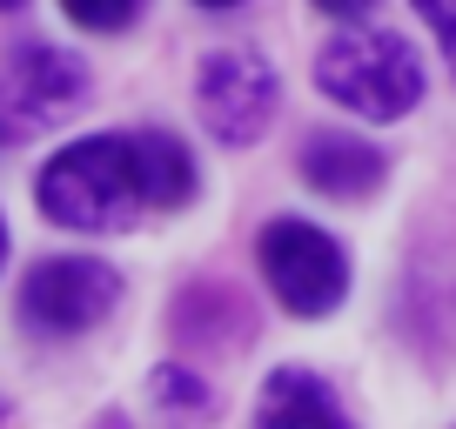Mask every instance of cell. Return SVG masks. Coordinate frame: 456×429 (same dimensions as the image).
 Returning a JSON list of instances; mask_svg holds the SVG:
<instances>
[{
  "label": "cell",
  "instance_id": "cell-6",
  "mask_svg": "<svg viewBox=\"0 0 456 429\" xmlns=\"http://www.w3.org/2000/svg\"><path fill=\"white\" fill-rule=\"evenodd\" d=\"M275 101H282L275 68H269L262 54H242V47L208 54V61H201V74H195L201 128H208L215 142H228V148L262 142V134H269V121H275Z\"/></svg>",
  "mask_w": 456,
  "mask_h": 429
},
{
  "label": "cell",
  "instance_id": "cell-14",
  "mask_svg": "<svg viewBox=\"0 0 456 429\" xmlns=\"http://www.w3.org/2000/svg\"><path fill=\"white\" fill-rule=\"evenodd\" d=\"M195 7H242V0H195Z\"/></svg>",
  "mask_w": 456,
  "mask_h": 429
},
{
  "label": "cell",
  "instance_id": "cell-3",
  "mask_svg": "<svg viewBox=\"0 0 456 429\" xmlns=\"http://www.w3.org/2000/svg\"><path fill=\"white\" fill-rule=\"evenodd\" d=\"M81 101H87V68L68 47H47V41L14 47L0 61V148L34 142L61 115H74Z\"/></svg>",
  "mask_w": 456,
  "mask_h": 429
},
{
  "label": "cell",
  "instance_id": "cell-7",
  "mask_svg": "<svg viewBox=\"0 0 456 429\" xmlns=\"http://www.w3.org/2000/svg\"><path fill=\"white\" fill-rule=\"evenodd\" d=\"M302 182L315 188V195L329 201H356L370 195L376 182H383V155H376L370 142H356V134H309L302 142Z\"/></svg>",
  "mask_w": 456,
  "mask_h": 429
},
{
  "label": "cell",
  "instance_id": "cell-9",
  "mask_svg": "<svg viewBox=\"0 0 456 429\" xmlns=\"http://www.w3.org/2000/svg\"><path fill=\"white\" fill-rule=\"evenodd\" d=\"M134 148H142L148 208H188V201H195V161H188V148L175 142L168 128H142Z\"/></svg>",
  "mask_w": 456,
  "mask_h": 429
},
{
  "label": "cell",
  "instance_id": "cell-8",
  "mask_svg": "<svg viewBox=\"0 0 456 429\" xmlns=\"http://www.w3.org/2000/svg\"><path fill=\"white\" fill-rule=\"evenodd\" d=\"M256 423H262V429H349V416H342V402L329 396L322 376H309V369H275L269 383H262Z\"/></svg>",
  "mask_w": 456,
  "mask_h": 429
},
{
  "label": "cell",
  "instance_id": "cell-16",
  "mask_svg": "<svg viewBox=\"0 0 456 429\" xmlns=\"http://www.w3.org/2000/svg\"><path fill=\"white\" fill-rule=\"evenodd\" d=\"M14 7H20V0H0V14H14Z\"/></svg>",
  "mask_w": 456,
  "mask_h": 429
},
{
  "label": "cell",
  "instance_id": "cell-12",
  "mask_svg": "<svg viewBox=\"0 0 456 429\" xmlns=\"http://www.w3.org/2000/svg\"><path fill=\"white\" fill-rule=\"evenodd\" d=\"M416 14L436 28V41H443V54H450V68H456V0H410Z\"/></svg>",
  "mask_w": 456,
  "mask_h": 429
},
{
  "label": "cell",
  "instance_id": "cell-13",
  "mask_svg": "<svg viewBox=\"0 0 456 429\" xmlns=\"http://www.w3.org/2000/svg\"><path fill=\"white\" fill-rule=\"evenodd\" d=\"M322 14H336V20H356V14H370V0H315Z\"/></svg>",
  "mask_w": 456,
  "mask_h": 429
},
{
  "label": "cell",
  "instance_id": "cell-17",
  "mask_svg": "<svg viewBox=\"0 0 456 429\" xmlns=\"http://www.w3.org/2000/svg\"><path fill=\"white\" fill-rule=\"evenodd\" d=\"M0 429H7V396H0Z\"/></svg>",
  "mask_w": 456,
  "mask_h": 429
},
{
  "label": "cell",
  "instance_id": "cell-10",
  "mask_svg": "<svg viewBox=\"0 0 456 429\" xmlns=\"http://www.w3.org/2000/svg\"><path fill=\"white\" fill-rule=\"evenodd\" d=\"M155 402L175 416V423H195V416H215V389L201 383V376H188V369H155Z\"/></svg>",
  "mask_w": 456,
  "mask_h": 429
},
{
  "label": "cell",
  "instance_id": "cell-4",
  "mask_svg": "<svg viewBox=\"0 0 456 429\" xmlns=\"http://www.w3.org/2000/svg\"><path fill=\"white\" fill-rule=\"evenodd\" d=\"M262 275H269L275 302H282L289 315H329L342 295H349V255H342L336 242H329L322 229H309V222H296V214H282V222H269L262 229Z\"/></svg>",
  "mask_w": 456,
  "mask_h": 429
},
{
  "label": "cell",
  "instance_id": "cell-11",
  "mask_svg": "<svg viewBox=\"0 0 456 429\" xmlns=\"http://www.w3.org/2000/svg\"><path fill=\"white\" fill-rule=\"evenodd\" d=\"M148 0H61V14H74L81 28H101V34H121Z\"/></svg>",
  "mask_w": 456,
  "mask_h": 429
},
{
  "label": "cell",
  "instance_id": "cell-2",
  "mask_svg": "<svg viewBox=\"0 0 456 429\" xmlns=\"http://www.w3.org/2000/svg\"><path fill=\"white\" fill-rule=\"evenodd\" d=\"M315 87L362 121H396L423 101V61L403 34L349 28L315 47Z\"/></svg>",
  "mask_w": 456,
  "mask_h": 429
},
{
  "label": "cell",
  "instance_id": "cell-15",
  "mask_svg": "<svg viewBox=\"0 0 456 429\" xmlns=\"http://www.w3.org/2000/svg\"><path fill=\"white\" fill-rule=\"evenodd\" d=\"M0 262H7V222H0Z\"/></svg>",
  "mask_w": 456,
  "mask_h": 429
},
{
  "label": "cell",
  "instance_id": "cell-5",
  "mask_svg": "<svg viewBox=\"0 0 456 429\" xmlns=\"http://www.w3.org/2000/svg\"><path fill=\"white\" fill-rule=\"evenodd\" d=\"M114 302H121V275H114L108 262L54 255V262H41V269H28V282H20V322H28L34 336L68 343V336H87L94 322H108Z\"/></svg>",
  "mask_w": 456,
  "mask_h": 429
},
{
  "label": "cell",
  "instance_id": "cell-1",
  "mask_svg": "<svg viewBox=\"0 0 456 429\" xmlns=\"http://www.w3.org/2000/svg\"><path fill=\"white\" fill-rule=\"evenodd\" d=\"M34 201L54 229L74 235H121L134 214L148 208L142 188V148L134 134H87L68 142L34 182Z\"/></svg>",
  "mask_w": 456,
  "mask_h": 429
}]
</instances>
